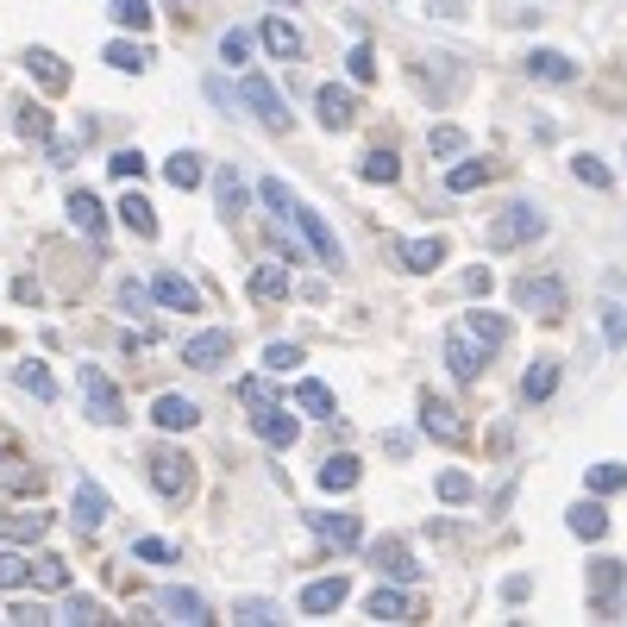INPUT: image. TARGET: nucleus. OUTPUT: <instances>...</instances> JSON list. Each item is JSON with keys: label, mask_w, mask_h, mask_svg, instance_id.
Instances as JSON below:
<instances>
[{"label": "nucleus", "mask_w": 627, "mask_h": 627, "mask_svg": "<svg viewBox=\"0 0 627 627\" xmlns=\"http://www.w3.org/2000/svg\"><path fill=\"white\" fill-rule=\"evenodd\" d=\"M20 132H25V138H32V132L45 138V132H50V113H45V107H20Z\"/></svg>", "instance_id": "obj_57"}, {"label": "nucleus", "mask_w": 627, "mask_h": 627, "mask_svg": "<svg viewBox=\"0 0 627 627\" xmlns=\"http://www.w3.org/2000/svg\"><path fill=\"white\" fill-rule=\"evenodd\" d=\"M358 477H364V471H358V458L339 451V458H326V465H321V490H326V496H339V490H351Z\"/></svg>", "instance_id": "obj_36"}, {"label": "nucleus", "mask_w": 627, "mask_h": 627, "mask_svg": "<svg viewBox=\"0 0 627 627\" xmlns=\"http://www.w3.org/2000/svg\"><path fill=\"white\" fill-rule=\"evenodd\" d=\"M308 527L321 533L326 546H339V552H351L358 540H364V521H358V515H346V508H339V515H333V508H314V515H308Z\"/></svg>", "instance_id": "obj_11"}, {"label": "nucleus", "mask_w": 627, "mask_h": 627, "mask_svg": "<svg viewBox=\"0 0 627 627\" xmlns=\"http://www.w3.org/2000/svg\"><path fill=\"white\" fill-rule=\"evenodd\" d=\"M257 201H264L270 214H296V195H289V182H282V176H264V182H257Z\"/></svg>", "instance_id": "obj_45"}, {"label": "nucleus", "mask_w": 627, "mask_h": 627, "mask_svg": "<svg viewBox=\"0 0 627 627\" xmlns=\"http://www.w3.org/2000/svg\"><path fill=\"white\" fill-rule=\"evenodd\" d=\"M20 583H32V558H20V552H0V590H20Z\"/></svg>", "instance_id": "obj_50"}, {"label": "nucleus", "mask_w": 627, "mask_h": 627, "mask_svg": "<svg viewBox=\"0 0 627 627\" xmlns=\"http://www.w3.org/2000/svg\"><path fill=\"white\" fill-rule=\"evenodd\" d=\"M214 201H220V220H239V214L251 207V189L239 182L232 164H220V176H214Z\"/></svg>", "instance_id": "obj_23"}, {"label": "nucleus", "mask_w": 627, "mask_h": 627, "mask_svg": "<svg viewBox=\"0 0 627 627\" xmlns=\"http://www.w3.org/2000/svg\"><path fill=\"white\" fill-rule=\"evenodd\" d=\"M13 383H20V389H32L38 401H50V396H57V376H50L45 364H38V358H25V364H13Z\"/></svg>", "instance_id": "obj_39"}, {"label": "nucleus", "mask_w": 627, "mask_h": 627, "mask_svg": "<svg viewBox=\"0 0 627 627\" xmlns=\"http://www.w3.org/2000/svg\"><path fill=\"white\" fill-rule=\"evenodd\" d=\"M251 433H257L270 451H289L301 439V421L282 408V401H257V408H251Z\"/></svg>", "instance_id": "obj_6"}, {"label": "nucleus", "mask_w": 627, "mask_h": 627, "mask_svg": "<svg viewBox=\"0 0 627 627\" xmlns=\"http://www.w3.org/2000/svg\"><path fill=\"white\" fill-rule=\"evenodd\" d=\"M446 371L458 376V383H477V376H483V346H477L465 326H451L446 333Z\"/></svg>", "instance_id": "obj_12"}, {"label": "nucleus", "mask_w": 627, "mask_h": 627, "mask_svg": "<svg viewBox=\"0 0 627 627\" xmlns=\"http://www.w3.org/2000/svg\"><path fill=\"white\" fill-rule=\"evenodd\" d=\"M421 433L426 439H446V446H465V421L451 408H439V401H421Z\"/></svg>", "instance_id": "obj_25"}, {"label": "nucleus", "mask_w": 627, "mask_h": 627, "mask_svg": "<svg viewBox=\"0 0 627 627\" xmlns=\"http://www.w3.org/2000/svg\"><path fill=\"white\" fill-rule=\"evenodd\" d=\"M571 176H577V182H590V189H615V170L602 164L596 150H577V157H571Z\"/></svg>", "instance_id": "obj_41"}, {"label": "nucleus", "mask_w": 627, "mask_h": 627, "mask_svg": "<svg viewBox=\"0 0 627 627\" xmlns=\"http://www.w3.org/2000/svg\"><path fill=\"white\" fill-rule=\"evenodd\" d=\"M207 100H214V107H226V113H232V107H239V95H232V88H226L220 75H214V82H207Z\"/></svg>", "instance_id": "obj_60"}, {"label": "nucleus", "mask_w": 627, "mask_h": 627, "mask_svg": "<svg viewBox=\"0 0 627 627\" xmlns=\"http://www.w3.org/2000/svg\"><path fill=\"white\" fill-rule=\"evenodd\" d=\"M32 583H45V590H70V558H57V552L32 558Z\"/></svg>", "instance_id": "obj_43"}, {"label": "nucleus", "mask_w": 627, "mask_h": 627, "mask_svg": "<svg viewBox=\"0 0 627 627\" xmlns=\"http://www.w3.org/2000/svg\"><path fill=\"white\" fill-rule=\"evenodd\" d=\"M0 622H20V627H38V622H50V608H45V602H13V608H7V615H0Z\"/></svg>", "instance_id": "obj_56"}, {"label": "nucleus", "mask_w": 627, "mask_h": 627, "mask_svg": "<svg viewBox=\"0 0 627 627\" xmlns=\"http://www.w3.org/2000/svg\"><path fill=\"white\" fill-rule=\"evenodd\" d=\"M120 220L132 226L138 239H157V207H150L145 195H125V201H120Z\"/></svg>", "instance_id": "obj_40"}, {"label": "nucleus", "mask_w": 627, "mask_h": 627, "mask_svg": "<svg viewBox=\"0 0 627 627\" xmlns=\"http://www.w3.org/2000/svg\"><path fill=\"white\" fill-rule=\"evenodd\" d=\"M296 408H301V414H314V421H339L333 389H326V383H314V376H301V383H296Z\"/></svg>", "instance_id": "obj_27"}, {"label": "nucleus", "mask_w": 627, "mask_h": 627, "mask_svg": "<svg viewBox=\"0 0 627 627\" xmlns=\"http://www.w3.org/2000/svg\"><path fill=\"white\" fill-rule=\"evenodd\" d=\"M346 596H351V583L346 577H321V583H308L301 590V615H333V608H346Z\"/></svg>", "instance_id": "obj_19"}, {"label": "nucleus", "mask_w": 627, "mask_h": 627, "mask_svg": "<svg viewBox=\"0 0 627 627\" xmlns=\"http://www.w3.org/2000/svg\"><path fill=\"white\" fill-rule=\"evenodd\" d=\"M100 57H107V63H113L120 75H138V70H150V50H145V45H132V38H113V45L100 50Z\"/></svg>", "instance_id": "obj_38"}, {"label": "nucleus", "mask_w": 627, "mask_h": 627, "mask_svg": "<svg viewBox=\"0 0 627 627\" xmlns=\"http://www.w3.org/2000/svg\"><path fill=\"white\" fill-rule=\"evenodd\" d=\"M50 515H13L7 502H0V540H45Z\"/></svg>", "instance_id": "obj_32"}, {"label": "nucleus", "mask_w": 627, "mask_h": 627, "mask_svg": "<svg viewBox=\"0 0 627 627\" xmlns=\"http://www.w3.org/2000/svg\"><path fill=\"white\" fill-rule=\"evenodd\" d=\"M622 157H627V145H622Z\"/></svg>", "instance_id": "obj_62"}, {"label": "nucleus", "mask_w": 627, "mask_h": 627, "mask_svg": "<svg viewBox=\"0 0 627 627\" xmlns=\"http://www.w3.org/2000/svg\"><path fill=\"white\" fill-rule=\"evenodd\" d=\"M239 100L257 113V125H264V132H289V100L276 95V82H270L264 70H245V75H239Z\"/></svg>", "instance_id": "obj_3"}, {"label": "nucleus", "mask_w": 627, "mask_h": 627, "mask_svg": "<svg viewBox=\"0 0 627 627\" xmlns=\"http://www.w3.org/2000/svg\"><path fill=\"white\" fill-rule=\"evenodd\" d=\"M70 226L88 232V239H107V207H100L88 189H70Z\"/></svg>", "instance_id": "obj_24"}, {"label": "nucleus", "mask_w": 627, "mask_h": 627, "mask_svg": "<svg viewBox=\"0 0 627 627\" xmlns=\"http://www.w3.org/2000/svg\"><path fill=\"white\" fill-rule=\"evenodd\" d=\"M465 333H471L483 351H496L502 339H508V321H502V314H490V308H471V314H465Z\"/></svg>", "instance_id": "obj_29"}, {"label": "nucleus", "mask_w": 627, "mask_h": 627, "mask_svg": "<svg viewBox=\"0 0 627 627\" xmlns=\"http://www.w3.org/2000/svg\"><path fill=\"white\" fill-rule=\"evenodd\" d=\"M239 396H245L251 408H257V401H276V396H270V383H264V376H245V383H239Z\"/></svg>", "instance_id": "obj_59"}, {"label": "nucleus", "mask_w": 627, "mask_h": 627, "mask_svg": "<svg viewBox=\"0 0 627 627\" xmlns=\"http://www.w3.org/2000/svg\"><path fill=\"white\" fill-rule=\"evenodd\" d=\"M602 339H608L615 351L627 346V308L622 301H602Z\"/></svg>", "instance_id": "obj_48"}, {"label": "nucleus", "mask_w": 627, "mask_h": 627, "mask_svg": "<svg viewBox=\"0 0 627 627\" xmlns=\"http://www.w3.org/2000/svg\"><path fill=\"white\" fill-rule=\"evenodd\" d=\"M622 583H627L622 558H590V615H596V622H615V615H622Z\"/></svg>", "instance_id": "obj_5"}, {"label": "nucleus", "mask_w": 627, "mask_h": 627, "mask_svg": "<svg viewBox=\"0 0 627 627\" xmlns=\"http://www.w3.org/2000/svg\"><path fill=\"white\" fill-rule=\"evenodd\" d=\"M296 226H301V239L314 245V257H321V264H333V270L346 264V245H339V232L326 226V214H314V207H301V201H296Z\"/></svg>", "instance_id": "obj_8"}, {"label": "nucleus", "mask_w": 627, "mask_h": 627, "mask_svg": "<svg viewBox=\"0 0 627 627\" xmlns=\"http://www.w3.org/2000/svg\"><path fill=\"white\" fill-rule=\"evenodd\" d=\"M145 477H150V490H157L164 502L189 496V483H195L189 458H182V451H170V446H150V451H145Z\"/></svg>", "instance_id": "obj_4"}, {"label": "nucleus", "mask_w": 627, "mask_h": 627, "mask_svg": "<svg viewBox=\"0 0 627 627\" xmlns=\"http://www.w3.org/2000/svg\"><path fill=\"white\" fill-rule=\"evenodd\" d=\"M527 75H533V82H558V88H565V82H577V63L565 57V50H533V57H527Z\"/></svg>", "instance_id": "obj_26"}, {"label": "nucleus", "mask_w": 627, "mask_h": 627, "mask_svg": "<svg viewBox=\"0 0 627 627\" xmlns=\"http://www.w3.org/2000/svg\"><path fill=\"white\" fill-rule=\"evenodd\" d=\"M157 608H164V622H189V627L214 622V615H207V596H201V590H182V583L157 590Z\"/></svg>", "instance_id": "obj_14"}, {"label": "nucleus", "mask_w": 627, "mask_h": 627, "mask_svg": "<svg viewBox=\"0 0 627 627\" xmlns=\"http://www.w3.org/2000/svg\"><path fill=\"white\" fill-rule=\"evenodd\" d=\"M132 558H145V565H170L176 546H170V540H132Z\"/></svg>", "instance_id": "obj_55"}, {"label": "nucleus", "mask_w": 627, "mask_h": 627, "mask_svg": "<svg viewBox=\"0 0 627 627\" xmlns=\"http://www.w3.org/2000/svg\"><path fill=\"white\" fill-rule=\"evenodd\" d=\"M50 622H75V627H88V622H107V615H100V602H95V596H70L63 608H57V615H50Z\"/></svg>", "instance_id": "obj_46"}, {"label": "nucleus", "mask_w": 627, "mask_h": 627, "mask_svg": "<svg viewBox=\"0 0 627 627\" xmlns=\"http://www.w3.org/2000/svg\"><path fill=\"white\" fill-rule=\"evenodd\" d=\"M75 389H82V408H88V421L95 426H120L125 421V401H120L113 376L100 371V364H82V371H75Z\"/></svg>", "instance_id": "obj_1"}, {"label": "nucleus", "mask_w": 627, "mask_h": 627, "mask_svg": "<svg viewBox=\"0 0 627 627\" xmlns=\"http://www.w3.org/2000/svg\"><path fill=\"white\" fill-rule=\"evenodd\" d=\"M583 490H590V496H622L627 465H615V458H608V465H590V471H583Z\"/></svg>", "instance_id": "obj_34"}, {"label": "nucleus", "mask_w": 627, "mask_h": 627, "mask_svg": "<svg viewBox=\"0 0 627 627\" xmlns=\"http://www.w3.org/2000/svg\"><path fill=\"white\" fill-rule=\"evenodd\" d=\"M107 20L120 25V32H150V0H107Z\"/></svg>", "instance_id": "obj_35"}, {"label": "nucleus", "mask_w": 627, "mask_h": 627, "mask_svg": "<svg viewBox=\"0 0 627 627\" xmlns=\"http://www.w3.org/2000/svg\"><path fill=\"white\" fill-rule=\"evenodd\" d=\"M546 232V214L533 207V201H515V207H502L496 220H490V251H515V245H533Z\"/></svg>", "instance_id": "obj_2"}, {"label": "nucleus", "mask_w": 627, "mask_h": 627, "mask_svg": "<svg viewBox=\"0 0 627 627\" xmlns=\"http://www.w3.org/2000/svg\"><path fill=\"white\" fill-rule=\"evenodd\" d=\"M150 421L164 426V433H189V426L201 421V408L189 396H157L150 401Z\"/></svg>", "instance_id": "obj_21"}, {"label": "nucleus", "mask_w": 627, "mask_h": 627, "mask_svg": "<svg viewBox=\"0 0 627 627\" xmlns=\"http://www.w3.org/2000/svg\"><path fill=\"white\" fill-rule=\"evenodd\" d=\"M426 150H433V157H465L471 138H465V125H433V132H426Z\"/></svg>", "instance_id": "obj_42"}, {"label": "nucleus", "mask_w": 627, "mask_h": 627, "mask_svg": "<svg viewBox=\"0 0 627 627\" xmlns=\"http://www.w3.org/2000/svg\"><path fill=\"white\" fill-rule=\"evenodd\" d=\"M276 7H296V0H276Z\"/></svg>", "instance_id": "obj_61"}, {"label": "nucleus", "mask_w": 627, "mask_h": 627, "mask_svg": "<svg viewBox=\"0 0 627 627\" xmlns=\"http://www.w3.org/2000/svg\"><path fill=\"white\" fill-rule=\"evenodd\" d=\"M107 170L120 176V182H132V176L150 170V157H145V150H113V157H107Z\"/></svg>", "instance_id": "obj_51"}, {"label": "nucleus", "mask_w": 627, "mask_h": 627, "mask_svg": "<svg viewBox=\"0 0 627 627\" xmlns=\"http://www.w3.org/2000/svg\"><path fill=\"white\" fill-rule=\"evenodd\" d=\"M346 75H351V82H371V75H376V50H371V45H351Z\"/></svg>", "instance_id": "obj_54"}, {"label": "nucleus", "mask_w": 627, "mask_h": 627, "mask_svg": "<svg viewBox=\"0 0 627 627\" xmlns=\"http://www.w3.org/2000/svg\"><path fill=\"white\" fill-rule=\"evenodd\" d=\"M257 38H264V50H270L276 63H296V57H301V32H296V25H289V20H282V13H270Z\"/></svg>", "instance_id": "obj_22"}, {"label": "nucleus", "mask_w": 627, "mask_h": 627, "mask_svg": "<svg viewBox=\"0 0 627 627\" xmlns=\"http://www.w3.org/2000/svg\"><path fill=\"white\" fill-rule=\"evenodd\" d=\"M201 176H207V157H201V150H176V157H164V182H170V189H195Z\"/></svg>", "instance_id": "obj_28"}, {"label": "nucleus", "mask_w": 627, "mask_h": 627, "mask_svg": "<svg viewBox=\"0 0 627 627\" xmlns=\"http://www.w3.org/2000/svg\"><path fill=\"white\" fill-rule=\"evenodd\" d=\"M358 176H364V182H396V176H401V157H396V150H371V157L358 164Z\"/></svg>", "instance_id": "obj_44"}, {"label": "nucleus", "mask_w": 627, "mask_h": 627, "mask_svg": "<svg viewBox=\"0 0 627 627\" xmlns=\"http://www.w3.org/2000/svg\"><path fill=\"white\" fill-rule=\"evenodd\" d=\"M232 615H239L245 627H270V622H282V608H276V602H264V596H245L239 608H232Z\"/></svg>", "instance_id": "obj_47"}, {"label": "nucleus", "mask_w": 627, "mask_h": 627, "mask_svg": "<svg viewBox=\"0 0 627 627\" xmlns=\"http://www.w3.org/2000/svg\"><path fill=\"white\" fill-rule=\"evenodd\" d=\"M477 496V483L465 471H439V502H471Z\"/></svg>", "instance_id": "obj_53"}, {"label": "nucleus", "mask_w": 627, "mask_h": 627, "mask_svg": "<svg viewBox=\"0 0 627 627\" xmlns=\"http://www.w3.org/2000/svg\"><path fill=\"white\" fill-rule=\"evenodd\" d=\"M150 301H164V308H176V314H195V308H201V289L189 282V276L157 270V276H150Z\"/></svg>", "instance_id": "obj_15"}, {"label": "nucleus", "mask_w": 627, "mask_h": 627, "mask_svg": "<svg viewBox=\"0 0 627 627\" xmlns=\"http://www.w3.org/2000/svg\"><path fill=\"white\" fill-rule=\"evenodd\" d=\"M120 308H125V314H145V308H150V289H138V282H120Z\"/></svg>", "instance_id": "obj_58"}, {"label": "nucleus", "mask_w": 627, "mask_h": 627, "mask_svg": "<svg viewBox=\"0 0 627 627\" xmlns=\"http://www.w3.org/2000/svg\"><path fill=\"white\" fill-rule=\"evenodd\" d=\"M364 615H371V622H408V590H389V583H383V590H371Z\"/></svg>", "instance_id": "obj_33"}, {"label": "nucleus", "mask_w": 627, "mask_h": 627, "mask_svg": "<svg viewBox=\"0 0 627 627\" xmlns=\"http://www.w3.org/2000/svg\"><path fill=\"white\" fill-rule=\"evenodd\" d=\"M552 389H558V358H533V364H527V376H521V396L527 401H546Z\"/></svg>", "instance_id": "obj_31"}, {"label": "nucleus", "mask_w": 627, "mask_h": 627, "mask_svg": "<svg viewBox=\"0 0 627 627\" xmlns=\"http://www.w3.org/2000/svg\"><path fill=\"white\" fill-rule=\"evenodd\" d=\"M296 364H301V346H282V339H276V346H264V371L289 376Z\"/></svg>", "instance_id": "obj_52"}, {"label": "nucleus", "mask_w": 627, "mask_h": 627, "mask_svg": "<svg viewBox=\"0 0 627 627\" xmlns=\"http://www.w3.org/2000/svg\"><path fill=\"white\" fill-rule=\"evenodd\" d=\"M251 50H257V38H251V32H239V25L220 38V57L232 63V70H239V63H251Z\"/></svg>", "instance_id": "obj_49"}, {"label": "nucleus", "mask_w": 627, "mask_h": 627, "mask_svg": "<svg viewBox=\"0 0 627 627\" xmlns=\"http://www.w3.org/2000/svg\"><path fill=\"white\" fill-rule=\"evenodd\" d=\"M396 264H401V270H414V276L439 270V264H446V239H401Z\"/></svg>", "instance_id": "obj_20"}, {"label": "nucleus", "mask_w": 627, "mask_h": 627, "mask_svg": "<svg viewBox=\"0 0 627 627\" xmlns=\"http://www.w3.org/2000/svg\"><path fill=\"white\" fill-rule=\"evenodd\" d=\"M515 301H521L527 314H540V321H565V282L558 276H521Z\"/></svg>", "instance_id": "obj_7"}, {"label": "nucleus", "mask_w": 627, "mask_h": 627, "mask_svg": "<svg viewBox=\"0 0 627 627\" xmlns=\"http://www.w3.org/2000/svg\"><path fill=\"white\" fill-rule=\"evenodd\" d=\"M371 565H376L383 577H396V583H414V577H421L414 552L401 546V540H376V546H371Z\"/></svg>", "instance_id": "obj_18"}, {"label": "nucleus", "mask_w": 627, "mask_h": 627, "mask_svg": "<svg viewBox=\"0 0 627 627\" xmlns=\"http://www.w3.org/2000/svg\"><path fill=\"white\" fill-rule=\"evenodd\" d=\"M289 296H296V264L270 257V264L251 270V301H289Z\"/></svg>", "instance_id": "obj_13"}, {"label": "nucleus", "mask_w": 627, "mask_h": 627, "mask_svg": "<svg viewBox=\"0 0 627 627\" xmlns=\"http://www.w3.org/2000/svg\"><path fill=\"white\" fill-rule=\"evenodd\" d=\"M25 75H32L45 95H63V88H70V70H63V57H57V50H38V45L25 50Z\"/></svg>", "instance_id": "obj_17"}, {"label": "nucleus", "mask_w": 627, "mask_h": 627, "mask_svg": "<svg viewBox=\"0 0 627 627\" xmlns=\"http://www.w3.org/2000/svg\"><path fill=\"white\" fill-rule=\"evenodd\" d=\"M226 358H232V333H226V326H207V333H195V339L182 346V364H189V371H220Z\"/></svg>", "instance_id": "obj_9"}, {"label": "nucleus", "mask_w": 627, "mask_h": 627, "mask_svg": "<svg viewBox=\"0 0 627 627\" xmlns=\"http://www.w3.org/2000/svg\"><path fill=\"white\" fill-rule=\"evenodd\" d=\"M314 107H321L326 132H346V125L358 120V95H351V88H339V82H326L321 95H314Z\"/></svg>", "instance_id": "obj_16"}, {"label": "nucleus", "mask_w": 627, "mask_h": 627, "mask_svg": "<svg viewBox=\"0 0 627 627\" xmlns=\"http://www.w3.org/2000/svg\"><path fill=\"white\" fill-rule=\"evenodd\" d=\"M565 527H571L577 540H602V533H608V515H602V502H577L571 515H565Z\"/></svg>", "instance_id": "obj_37"}, {"label": "nucleus", "mask_w": 627, "mask_h": 627, "mask_svg": "<svg viewBox=\"0 0 627 627\" xmlns=\"http://www.w3.org/2000/svg\"><path fill=\"white\" fill-rule=\"evenodd\" d=\"M483 182H490V164H483V157H471V150H465V157L446 170V189H451V195H471V189H483Z\"/></svg>", "instance_id": "obj_30"}, {"label": "nucleus", "mask_w": 627, "mask_h": 627, "mask_svg": "<svg viewBox=\"0 0 627 627\" xmlns=\"http://www.w3.org/2000/svg\"><path fill=\"white\" fill-rule=\"evenodd\" d=\"M107 515H113V502H107V490L82 477V483H75V502H70V521L82 527V533H100V527H107Z\"/></svg>", "instance_id": "obj_10"}]
</instances>
